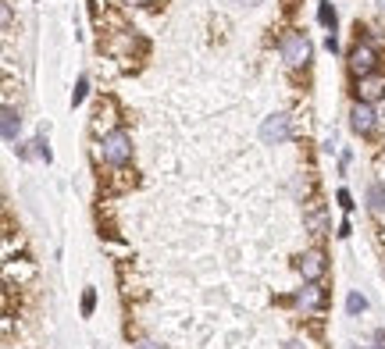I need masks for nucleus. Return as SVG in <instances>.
Returning <instances> with one entry per match:
<instances>
[{
  "instance_id": "obj_1",
  "label": "nucleus",
  "mask_w": 385,
  "mask_h": 349,
  "mask_svg": "<svg viewBox=\"0 0 385 349\" xmlns=\"http://www.w3.org/2000/svg\"><path fill=\"white\" fill-rule=\"evenodd\" d=\"M100 157H104V161H107L111 168L129 164V161H132V136H129V132H122V129L107 132V136H104V143H100Z\"/></svg>"
},
{
  "instance_id": "obj_2",
  "label": "nucleus",
  "mask_w": 385,
  "mask_h": 349,
  "mask_svg": "<svg viewBox=\"0 0 385 349\" xmlns=\"http://www.w3.org/2000/svg\"><path fill=\"white\" fill-rule=\"evenodd\" d=\"M278 50H282V61H285L289 68H304L307 61H311V40L304 33H285Z\"/></svg>"
},
{
  "instance_id": "obj_3",
  "label": "nucleus",
  "mask_w": 385,
  "mask_h": 349,
  "mask_svg": "<svg viewBox=\"0 0 385 349\" xmlns=\"http://www.w3.org/2000/svg\"><path fill=\"white\" fill-rule=\"evenodd\" d=\"M292 136V121H289V114H272V118H264V125H260V139L268 143V146H278V143H285Z\"/></svg>"
},
{
  "instance_id": "obj_4",
  "label": "nucleus",
  "mask_w": 385,
  "mask_h": 349,
  "mask_svg": "<svg viewBox=\"0 0 385 349\" xmlns=\"http://www.w3.org/2000/svg\"><path fill=\"white\" fill-rule=\"evenodd\" d=\"M375 65H378V54H375V47H371V43H357V47L349 50V72L357 75V79L371 75V72H375Z\"/></svg>"
},
{
  "instance_id": "obj_5",
  "label": "nucleus",
  "mask_w": 385,
  "mask_h": 349,
  "mask_svg": "<svg viewBox=\"0 0 385 349\" xmlns=\"http://www.w3.org/2000/svg\"><path fill=\"white\" fill-rule=\"evenodd\" d=\"M296 271L304 274V281H321V274H324V253L321 249L300 253V257H296Z\"/></svg>"
},
{
  "instance_id": "obj_6",
  "label": "nucleus",
  "mask_w": 385,
  "mask_h": 349,
  "mask_svg": "<svg viewBox=\"0 0 385 349\" xmlns=\"http://www.w3.org/2000/svg\"><path fill=\"white\" fill-rule=\"evenodd\" d=\"M349 125H353V132L357 136H368L375 125H378V114H375V107L371 104H353V111H349Z\"/></svg>"
},
{
  "instance_id": "obj_7",
  "label": "nucleus",
  "mask_w": 385,
  "mask_h": 349,
  "mask_svg": "<svg viewBox=\"0 0 385 349\" xmlns=\"http://www.w3.org/2000/svg\"><path fill=\"white\" fill-rule=\"evenodd\" d=\"M296 307H304V310H321L324 307V289L317 281H307L300 293H296Z\"/></svg>"
},
{
  "instance_id": "obj_8",
  "label": "nucleus",
  "mask_w": 385,
  "mask_h": 349,
  "mask_svg": "<svg viewBox=\"0 0 385 349\" xmlns=\"http://www.w3.org/2000/svg\"><path fill=\"white\" fill-rule=\"evenodd\" d=\"M382 93H385V82L375 79V75H364V79L357 82V100H361V104H375V100H382Z\"/></svg>"
},
{
  "instance_id": "obj_9",
  "label": "nucleus",
  "mask_w": 385,
  "mask_h": 349,
  "mask_svg": "<svg viewBox=\"0 0 385 349\" xmlns=\"http://www.w3.org/2000/svg\"><path fill=\"white\" fill-rule=\"evenodd\" d=\"M18 129H22V118L15 107H4V143H18Z\"/></svg>"
},
{
  "instance_id": "obj_10",
  "label": "nucleus",
  "mask_w": 385,
  "mask_h": 349,
  "mask_svg": "<svg viewBox=\"0 0 385 349\" xmlns=\"http://www.w3.org/2000/svg\"><path fill=\"white\" fill-rule=\"evenodd\" d=\"M317 18H321V25H324V29H332V33H336V8L329 4V0H321V8H317Z\"/></svg>"
},
{
  "instance_id": "obj_11",
  "label": "nucleus",
  "mask_w": 385,
  "mask_h": 349,
  "mask_svg": "<svg viewBox=\"0 0 385 349\" xmlns=\"http://www.w3.org/2000/svg\"><path fill=\"white\" fill-rule=\"evenodd\" d=\"M368 200H371V207H375V210H385V185H378V182H375V185L368 189Z\"/></svg>"
},
{
  "instance_id": "obj_12",
  "label": "nucleus",
  "mask_w": 385,
  "mask_h": 349,
  "mask_svg": "<svg viewBox=\"0 0 385 349\" xmlns=\"http://www.w3.org/2000/svg\"><path fill=\"white\" fill-rule=\"evenodd\" d=\"M346 310H349V313H364V310H368V300H364L361 293H349V296H346Z\"/></svg>"
},
{
  "instance_id": "obj_13",
  "label": "nucleus",
  "mask_w": 385,
  "mask_h": 349,
  "mask_svg": "<svg viewBox=\"0 0 385 349\" xmlns=\"http://www.w3.org/2000/svg\"><path fill=\"white\" fill-rule=\"evenodd\" d=\"M93 307H97V293H93V289H86V293H82V317H90Z\"/></svg>"
},
{
  "instance_id": "obj_14",
  "label": "nucleus",
  "mask_w": 385,
  "mask_h": 349,
  "mask_svg": "<svg viewBox=\"0 0 385 349\" xmlns=\"http://www.w3.org/2000/svg\"><path fill=\"white\" fill-rule=\"evenodd\" d=\"M307 225H311L317 235H321V232H329V225H324V214H321V210H314V214L307 217Z\"/></svg>"
},
{
  "instance_id": "obj_15",
  "label": "nucleus",
  "mask_w": 385,
  "mask_h": 349,
  "mask_svg": "<svg viewBox=\"0 0 385 349\" xmlns=\"http://www.w3.org/2000/svg\"><path fill=\"white\" fill-rule=\"evenodd\" d=\"M86 86H90V82H86V75H82L79 86H75V93H72V104H82V100H86Z\"/></svg>"
},
{
  "instance_id": "obj_16",
  "label": "nucleus",
  "mask_w": 385,
  "mask_h": 349,
  "mask_svg": "<svg viewBox=\"0 0 385 349\" xmlns=\"http://www.w3.org/2000/svg\"><path fill=\"white\" fill-rule=\"evenodd\" d=\"M336 200H339V207H343V210H346V214H349V210H353V196H349V193H346V189H339V193H336Z\"/></svg>"
},
{
  "instance_id": "obj_17",
  "label": "nucleus",
  "mask_w": 385,
  "mask_h": 349,
  "mask_svg": "<svg viewBox=\"0 0 385 349\" xmlns=\"http://www.w3.org/2000/svg\"><path fill=\"white\" fill-rule=\"evenodd\" d=\"M0 22H4V29H11V8H8V4L0 8Z\"/></svg>"
},
{
  "instance_id": "obj_18",
  "label": "nucleus",
  "mask_w": 385,
  "mask_h": 349,
  "mask_svg": "<svg viewBox=\"0 0 385 349\" xmlns=\"http://www.w3.org/2000/svg\"><path fill=\"white\" fill-rule=\"evenodd\" d=\"M139 349H161V346H154V342H143Z\"/></svg>"
},
{
  "instance_id": "obj_19",
  "label": "nucleus",
  "mask_w": 385,
  "mask_h": 349,
  "mask_svg": "<svg viewBox=\"0 0 385 349\" xmlns=\"http://www.w3.org/2000/svg\"><path fill=\"white\" fill-rule=\"evenodd\" d=\"M378 4H382V8H385V0H378Z\"/></svg>"
}]
</instances>
